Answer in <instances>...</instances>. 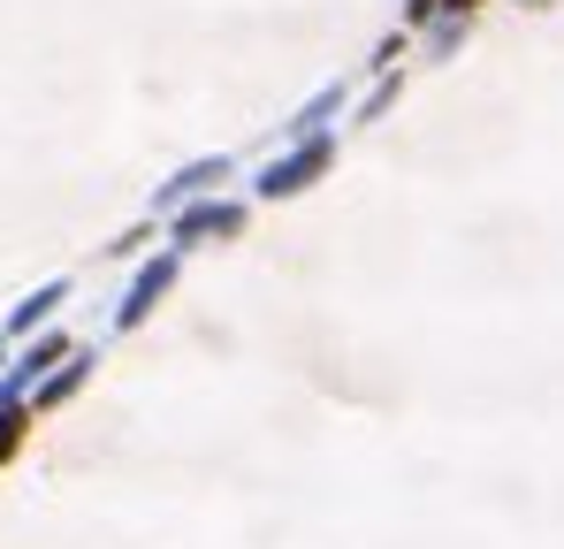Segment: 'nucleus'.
<instances>
[{
	"label": "nucleus",
	"instance_id": "obj_1",
	"mask_svg": "<svg viewBox=\"0 0 564 549\" xmlns=\"http://www.w3.org/2000/svg\"><path fill=\"white\" fill-rule=\"evenodd\" d=\"M321 161H328V146H313V153H297V161H290V169H275V176H268V191H297V183L313 176V169H321Z\"/></svg>",
	"mask_w": 564,
	"mask_h": 549
},
{
	"label": "nucleus",
	"instance_id": "obj_2",
	"mask_svg": "<svg viewBox=\"0 0 564 549\" xmlns=\"http://www.w3.org/2000/svg\"><path fill=\"white\" fill-rule=\"evenodd\" d=\"M412 8H427V0H412Z\"/></svg>",
	"mask_w": 564,
	"mask_h": 549
},
{
	"label": "nucleus",
	"instance_id": "obj_3",
	"mask_svg": "<svg viewBox=\"0 0 564 549\" xmlns=\"http://www.w3.org/2000/svg\"><path fill=\"white\" fill-rule=\"evenodd\" d=\"M458 8H466V0H458Z\"/></svg>",
	"mask_w": 564,
	"mask_h": 549
}]
</instances>
